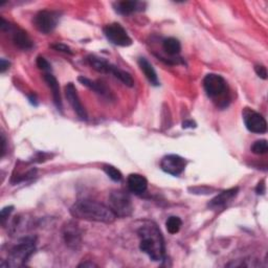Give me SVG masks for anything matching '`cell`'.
Masks as SVG:
<instances>
[{
	"label": "cell",
	"mask_w": 268,
	"mask_h": 268,
	"mask_svg": "<svg viewBox=\"0 0 268 268\" xmlns=\"http://www.w3.org/2000/svg\"><path fill=\"white\" fill-rule=\"evenodd\" d=\"M204 87L211 99H218L224 96L227 85L223 77L216 74H209L204 79Z\"/></svg>",
	"instance_id": "obj_7"
},
{
	"label": "cell",
	"mask_w": 268,
	"mask_h": 268,
	"mask_svg": "<svg viewBox=\"0 0 268 268\" xmlns=\"http://www.w3.org/2000/svg\"><path fill=\"white\" fill-rule=\"evenodd\" d=\"M44 81L46 82V84L48 85V87L51 90L52 93V99H53V103H55L57 109L59 111L62 112L63 109V105H62V99H61V92H60V86L59 83L57 81V79L55 78V76H52L49 73L44 74Z\"/></svg>",
	"instance_id": "obj_15"
},
{
	"label": "cell",
	"mask_w": 268,
	"mask_h": 268,
	"mask_svg": "<svg viewBox=\"0 0 268 268\" xmlns=\"http://www.w3.org/2000/svg\"><path fill=\"white\" fill-rule=\"evenodd\" d=\"M51 47L55 49V50H58V51H62V52H65V53H69V55H73V50L71 47H69L67 45L63 44V43H57V44H53L51 45Z\"/></svg>",
	"instance_id": "obj_27"
},
{
	"label": "cell",
	"mask_w": 268,
	"mask_h": 268,
	"mask_svg": "<svg viewBox=\"0 0 268 268\" xmlns=\"http://www.w3.org/2000/svg\"><path fill=\"white\" fill-rule=\"evenodd\" d=\"M65 96L67 101L71 104V106L73 107L74 111L77 113V115L79 116V118H81L82 120H87L88 119V115L87 112L84 108V106L82 105L81 101H80L79 95H78V91L76 86L73 83H69L65 86Z\"/></svg>",
	"instance_id": "obj_10"
},
{
	"label": "cell",
	"mask_w": 268,
	"mask_h": 268,
	"mask_svg": "<svg viewBox=\"0 0 268 268\" xmlns=\"http://www.w3.org/2000/svg\"><path fill=\"white\" fill-rule=\"evenodd\" d=\"M61 18V13L58 11L43 10L38 12L33 19L35 28L43 34H49L57 28Z\"/></svg>",
	"instance_id": "obj_5"
},
{
	"label": "cell",
	"mask_w": 268,
	"mask_h": 268,
	"mask_svg": "<svg viewBox=\"0 0 268 268\" xmlns=\"http://www.w3.org/2000/svg\"><path fill=\"white\" fill-rule=\"evenodd\" d=\"M238 192H239V187H232V189L225 190V191L221 192L220 194H218L215 198H213L210 201L209 207L212 209L222 208L226 204H229L233 198H235L237 196Z\"/></svg>",
	"instance_id": "obj_16"
},
{
	"label": "cell",
	"mask_w": 268,
	"mask_h": 268,
	"mask_svg": "<svg viewBox=\"0 0 268 268\" xmlns=\"http://www.w3.org/2000/svg\"><path fill=\"white\" fill-rule=\"evenodd\" d=\"M70 212L74 218L93 222L112 223L116 218L109 207L92 200L77 201Z\"/></svg>",
	"instance_id": "obj_2"
},
{
	"label": "cell",
	"mask_w": 268,
	"mask_h": 268,
	"mask_svg": "<svg viewBox=\"0 0 268 268\" xmlns=\"http://www.w3.org/2000/svg\"><path fill=\"white\" fill-rule=\"evenodd\" d=\"M251 152L257 155H263L268 151V144L266 140H260L254 142L250 148Z\"/></svg>",
	"instance_id": "obj_24"
},
{
	"label": "cell",
	"mask_w": 268,
	"mask_h": 268,
	"mask_svg": "<svg viewBox=\"0 0 268 268\" xmlns=\"http://www.w3.org/2000/svg\"><path fill=\"white\" fill-rule=\"evenodd\" d=\"M139 65L141 67L142 72L144 73L145 77L147 78V80L153 85V86H158L159 85V80L157 77V74L154 70V67L152 66V64L147 60L146 58H140L139 59Z\"/></svg>",
	"instance_id": "obj_17"
},
{
	"label": "cell",
	"mask_w": 268,
	"mask_h": 268,
	"mask_svg": "<svg viewBox=\"0 0 268 268\" xmlns=\"http://www.w3.org/2000/svg\"><path fill=\"white\" fill-rule=\"evenodd\" d=\"M185 167L186 160L176 154L166 155L165 157H163L162 162H160V168H162V170L172 176H179L184 171Z\"/></svg>",
	"instance_id": "obj_8"
},
{
	"label": "cell",
	"mask_w": 268,
	"mask_h": 268,
	"mask_svg": "<svg viewBox=\"0 0 268 268\" xmlns=\"http://www.w3.org/2000/svg\"><path fill=\"white\" fill-rule=\"evenodd\" d=\"M87 62L89 63V65L92 67L93 70L102 74H110L112 65H113L109 63L108 61H106L105 59L99 58L93 55H90L87 57Z\"/></svg>",
	"instance_id": "obj_19"
},
{
	"label": "cell",
	"mask_w": 268,
	"mask_h": 268,
	"mask_svg": "<svg viewBox=\"0 0 268 268\" xmlns=\"http://www.w3.org/2000/svg\"><path fill=\"white\" fill-rule=\"evenodd\" d=\"M10 65L11 63L6 59L0 60V72H2V74H5L10 69Z\"/></svg>",
	"instance_id": "obj_29"
},
{
	"label": "cell",
	"mask_w": 268,
	"mask_h": 268,
	"mask_svg": "<svg viewBox=\"0 0 268 268\" xmlns=\"http://www.w3.org/2000/svg\"><path fill=\"white\" fill-rule=\"evenodd\" d=\"M103 170L107 174V176L115 182L120 181L123 178V175H122V173H120V171L111 165H104Z\"/></svg>",
	"instance_id": "obj_23"
},
{
	"label": "cell",
	"mask_w": 268,
	"mask_h": 268,
	"mask_svg": "<svg viewBox=\"0 0 268 268\" xmlns=\"http://www.w3.org/2000/svg\"><path fill=\"white\" fill-rule=\"evenodd\" d=\"M163 48L168 53V55L176 56L181 50V44L179 42V40H177L176 38L170 37L164 40Z\"/></svg>",
	"instance_id": "obj_20"
},
{
	"label": "cell",
	"mask_w": 268,
	"mask_h": 268,
	"mask_svg": "<svg viewBox=\"0 0 268 268\" xmlns=\"http://www.w3.org/2000/svg\"><path fill=\"white\" fill-rule=\"evenodd\" d=\"M103 32L107 40L116 46L127 47L132 44V39L119 23L115 22L106 25L103 29Z\"/></svg>",
	"instance_id": "obj_6"
},
{
	"label": "cell",
	"mask_w": 268,
	"mask_h": 268,
	"mask_svg": "<svg viewBox=\"0 0 268 268\" xmlns=\"http://www.w3.org/2000/svg\"><path fill=\"white\" fill-rule=\"evenodd\" d=\"M10 32L13 33L12 40L18 48H20L22 50H29V49L33 48L34 43L32 41V39L30 38V36L28 35V33L24 32L23 30H20V29L13 30V28Z\"/></svg>",
	"instance_id": "obj_14"
},
{
	"label": "cell",
	"mask_w": 268,
	"mask_h": 268,
	"mask_svg": "<svg viewBox=\"0 0 268 268\" xmlns=\"http://www.w3.org/2000/svg\"><path fill=\"white\" fill-rule=\"evenodd\" d=\"M182 128L187 129V128H196V123L193 120H185L182 123Z\"/></svg>",
	"instance_id": "obj_31"
},
{
	"label": "cell",
	"mask_w": 268,
	"mask_h": 268,
	"mask_svg": "<svg viewBox=\"0 0 268 268\" xmlns=\"http://www.w3.org/2000/svg\"><path fill=\"white\" fill-rule=\"evenodd\" d=\"M14 210V207L10 206V207H6L2 210V213H0V218H2V223L5 224L6 220L9 218V216L11 215V213Z\"/></svg>",
	"instance_id": "obj_26"
},
{
	"label": "cell",
	"mask_w": 268,
	"mask_h": 268,
	"mask_svg": "<svg viewBox=\"0 0 268 268\" xmlns=\"http://www.w3.org/2000/svg\"><path fill=\"white\" fill-rule=\"evenodd\" d=\"M110 74H112L116 79H118L120 82H123L126 86L133 87L134 80H133L132 76L129 73L118 69V67L115 66V65H112V69H111Z\"/></svg>",
	"instance_id": "obj_21"
},
{
	"label": "cell",
	"mask_w": 268,
	"mask_h": 268,
	"mask_svg": "<svg viewBox=\"0 0 268 268\" xmlns=\"http://www.w3.org/2000/svg\"><path fill=\"white\" fill-rule=\"evenodd\" d=\"M244 124L248 131L257 134H262L267 131L266 119L259 112L246 108L243 112Z\"/></svg>",
	"instance_id": "obj_9"
},
{
	"label": "cell",
	"mask_w": 268,
	"mask_h": 268,
	"mask_svg": "<svg viewBox=\"0 0 268 268\" xmlns=\"http://www.w3.org/2000/svg\"><path fill=\"white\" fill-rule=\"evenodd\" d=\"M36 63H37V66L39 67V69L41 70V71H43V72L49 73L51 71V65L49 64V62L45 58H43L41 56H39L37 58Z\"/></svg>",
	"instance_id": "obj_25"
},
{
	"label": "cell",
	"mask_w": 268,
	"mask_h": 268,
	"mask_svg": "<svg viewBox=\"0 0 268 268\" xmlns=\"http://www.w3.org/2000/svg\"><path fill=\"white\" fill-rule=\"evenodd\" d=\"M78 81L81 83L82 85L88 87L89 89L93 90L95 92L99 93V95L103 96V97H107V98H110L111 93L110 91L108 90V88H107L102 82H98V81H91V80L85 78L84 76H81L78 78Z\"/></svg>",
	"instance_id": "obj_18"
},
{
	"label": "cell",
	"mask_w": 268,
	"mask_h": 268,
	"mask_svg": "<svg viewBox=\"0 0 268 268\" xmlns=\"http://www.w3.org/2000/svg\"><path fill=\"white\" fill-rule=\"evenodd\" d=\"M254 72L258 75V77H260L263 80L267 79V71H266V67L263 65H256L254 66Z\"/></svg>",
	"instance_id": "obj_28"
},
{
	"label": "cell",
	"mask_w": 268,
	"mask_h": 268,
	"mask_svg": "<svg viewBox=\"0 0 268 268\" xmlns=\"http://www.w3.org/2000/svg\"><path fill=\"white\" fill-rule=\"evenodd\" d=\"M127 183L129 191L136 195L145 193L147 191V187H148V180L146 179L145 176L137 173L130 174L127 179Z\"/></svg>",
	"instance_id": "obj_13"
},
{
	"label": "cell",
	"mask_w": 268,
	"mask_h": 268,
	"mask_svg": "<svg viewBox=\"0 0 268 268\" xmlns=\"http://www.w3.org/2000/svg\"><path fill=\"white\" fill-rule=\"evenodd\" d=\"M140 248L154 262L163 261L166 258L165 240L157 224L153 221H145L138 230Z\"/></svg>",
	"instance_id": "obj_1"
},
{
	"label": "cell",
	"mask_w": 268,
	"mask_h": 268,
	"mask_svg": "<svg viewBox=\"0 0 268 268\" xmlns=\"http://www.w3.org/2000/svg\"><path fill=\"white\" fill-rule=\"evenodd\" d=\"M6 145H7V141L5 138V134L2 133V157H4L6 154Z\"/></svg>",
	"instance_id": "obj_32"
},
{
	"label": "cell",
	"mask_w": 268,
	"mask_h": 268,
	"mask_svg": "<svg viewBox=\"0 0 268 268\" xmlns=\"http://www.w3.org/2000/svg\"><path fill=\"white\" fill-rule=\"evenodd\" d=\"M79 267H97L96 264H93V263H89V262H84L82 264H80Z\"/></svg>",
	"instance_id": "obj_33"
},
{
	"label": "cell",
	"mask_w": 268,
	"mask_h": 268,
	"mask_svg": "<svg viewBox=\"0 0 268 268\" xmlns=\"http://www.w3.org/2000/svg\"><path fill=\"white\" fill-rule=\"evenodd\" d=\"M37 239L36 237L29 236L24 237L18 241L16 245L13 246L9 252V257L7 264L4 266L7 267H19L26 263L36 250ZM3 266V267H4Z\"/></svg>",
	"instance_id": "obj_3"
},
{
	"label": "cell",
	"mask_w": 268,
	"mask_h": 268,
	"mask_svg": "<svg viewBox=\"0 0 268 268\" xmlns=\"http://www.w3.org/2000/svg\"><path fill=\"white\" fill-rule=\"evenodd\" d=\"M29 100H30V102H31L33 105H35V106L38 105V103H37V99H36V96H35V95L30 96V97H29Z\"/></svg>",
	"instance_id": "obj_34"
},
{
	"label": "cell",
	"mask_w": 268,
	"mask_h": 268,
	"mask_svg": "<svg viewBox=\"0 0 268 268\" xmlns=\"http://www.w3.org/2000/svg\"><path fill=\"white\" fill-rule=\"evenodd\" d=\"M145 4L137 2V0H123L113 4V9L120 15H131L133 13L143 11Z\"/></svg>",
	"instance_id": "obj_12"
},
{
	"label": "cell",
	"mask_w": 268,
	"mask_h": 268,
	"mask_svg": "<svg viewBox=\"0 0 268 268\" xmlns=\"http://www.w3.org/2000/svg\"><path fill=\"white\" fill-rule=\"evenodd\" d=\"M63 238L66 245L70 248L77 250L81 246L82 236L80 232L78 224L75 222H69L63 227Z\"/></svg>",
	"instance_id": "obj_11"
},
{
	"label": "cell",
	"mask_w": 268,
	"mask_h": 268,
	"mask_svg": "<svg viewBox=\"0 0 268 268\" xmlns=\"http://www.w3.org/2000/svg\"><path fill=\"white\" fill-rule=\"evenodd\" d=\"M256 192L258 195H263L265 193V181L264 180H261L257 187H256Z\"/></svg>",
	"instance_id": "obj_30"
},
{
	"label": "cell",
	"mask_w": 268,
	"mask_h": 268,
	"mask_svg": "<svg viewBox=\"0 0 268 268\" xmlns=\"http://www.w3.org/2000/svg\"><path fill=\"white\" fill-rule=\"evenodd\" d=\"M109 208L116 217L125 218L132 215L133 206L128 194L123 191H112L109 195Z\"/></svg>",
	"instance_id": "obj_4"
},
{
	"label": "cell",
	"mask_w": 268,
	"mask_h": 268,
	"mask_svg": "<svg viewBox=\"0 0 268 268\" xmlns=\"http://www.w3.org/2000/svg\"><path fill=\"white\" fill-rule=\"evenodd\" d=\"M181 225H182L181 219L179 217H176V216L169 217L167 222H166L167 230L172 235L177 234L180 231V229H181Z\"/></svg>",
	"instance_id": "obj_22"
}]
</instances>
